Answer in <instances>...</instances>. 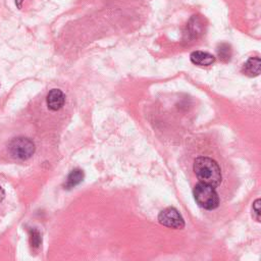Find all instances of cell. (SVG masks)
<instances>
[{
    "label": "cell",
    "instance_id": "cell-1",
    "mask_svg": "<svg viewBox=\"0 0 261 261\" xmlns=\"http://www.w3.org/2000/svg\"><path fill=\"white\" fill-rule=\"evenodd\" d=\"M194 171L200 182L216 188L221 182V170L218 163L206 156L197 157L194 161Z\"/></svg>",
    "mask_w": 261,
    "mask_h": 261
},
{
    "label": "cell",
    "instance_id": "cell-2",
    "mask_svg": "<svg viewBox=\"0 0 261 261\" xmlns=\"http://www.w3.org/2000/svg\"><path fill=\"white\" fill-rule=\"evenodd\" d=\"M193 194L197 204L200 207L207 210H213L218 207L219 197L213 187L199 182L195 186Z\"/></svg>",
    "mask_w": 261,
    "mask_h": 261
},
{
    "label": "cell",
    "instance_id": "cell-3",
    "mask_svg": "<svg viewBox=\"0 0 261 261\" xmlns=\"http://www.w3.org/2000/svg\"><path fill=\"white\" fill-rule=\"evenodd\" d=\"M8 152L16 159H29L35 152L34 142L25 137H17L8 143Z\"/></svg>",
    "mask_w": 261,
    "mask_h": 261
},
{
    "label": "cell",
    "instance_id": "cell-4",
    "mask_svg": "<svg viewBox=\"0 0 261 261\" xmlns=\"http://www.w3.org/2000/svg\"><path fill=\"white\" fill-rule=\"evenodd\" d=\"M159 222L170 228H182L185 226V220L175 208L168 207L162 210L158 215Z\"/></svg>",
    "mask_w": 261,
    "mask_h": 261
},
{
    "label": "cell",
    "instance_id": "cell-5",
    "mask_svg": "<svg viewBox=\"0 0 261 261\" xmlns=\"http://www.w3.org/2000/svg\"><path fill=\"white\" fill-rule=\"evenodd\" d=\"M47 106L52 111L59 110L65 103V95L59 89H52L46 98Z\"/></svg>",
    "mask_w": 261,
    "mask_h": 261
},
{
    "label": "cell",
    "instance_id": "cell-6",
    "mask_svg": "<svg viewBox=\"0 0 261 261\" xmlns=\"http://www.w3.org/2000/svg\"><path fill=\"white\" fill-rule=\"evenodd\" d=\"M190 59L192 63L198 66H209L215 61V57L212 54L204 51L192 52L190 55Z\"/></svg>",
    "mask_w": 261,
    "mask_h": 261
},
{
    "label": "cell",
    "instance_id": "cell-7",
    "mask_svg": "<svg viewBox=\"0 0 261 261\" xmlns=\"http://www.w3.org/2000/svg\"><path fill=\"white\" fill-rule=\"evenodd\" d=\"M261 61L259 57H250L243 65L242 71L248 76H256L260 73Z\"/></svg>",
    "mask_w": 261,
    "mask_h": 261
},
{
    "label": "cell",
    "instance_id": "cell-8",
    "mask_svg": "<svg viewBox=\"0 0 261 261\" xmlns=\"http://www.w3.org/2000/svg\"><path fill=\"white\" fill-rule=\"evenodd\" d=\"M84 178V172L82 169L75 168L73 170L70 171V173L67 175L65 184H64V188L69 190L74 188L75 186H77Z\"/></svg>",
    "mask_w": 261,
    "mask_h": 261
},
{
    "label": "cell",
    "instance_id": "cell-9",
    "mask_svg": "<svg viewBox=\"0 0 261 261\" xmlns=\"http://www.w3.org/2000/svg\"><path fill=\"white\" fill-rule=\"evenodd\" d=\"M217 55L219 59L223 62H227L230 60L231 57V48L226 43H221L217 47Z\"/></svg>",
    "mask_w": 261,
    "mask_h": 261
},
{
    "label": "cell",
    "instance_id": "cell-10",
    "mask_svg": "<svg viewBox=\"0 0 261 261\" xmlns=\"http://www.w3.org/2000/svg\"><path fill=\"white\" fill-rule=\"evenodd\" d=\"M30 243H31V246L35 249L40 247L42 243V238H41L40 231L37 228L30 229Z\"/></svg>",
    "mask_w": 261,
    "mask_h": 261
},
{
    "label": "cell",
    "instance_id": "cell-11",
    "mask_svg": "<svg viewBox=\"0 0 261 261\" xmlns=\"http://www.w3.org/2000/svg\"><path fill=\"white\" fill-rule=\"evenodd\" d=\"M253 211H254L256 220L260 221V199L255 200V202L253 203Z\"/></svg>",
    "mask_w": 261,
    "mask_h": 261
},
{
    "label": "cell",
    "instance_id": "cell-12",
    "mask_svg": "<svg viewBox=\"0 0 261 261\" xmlns=\"http://www.w3.org/2000/svg\"><path fill=\"white\" fill-rule=\"evenodd\" d=\"M4 197H5V192H4V190L2 189V187H0V202H2V200L4 199Z\"/></svg>",
    "mask_w": 261,
    "mask_h": 261
}]
</instances>
